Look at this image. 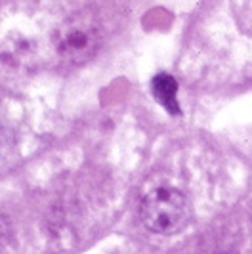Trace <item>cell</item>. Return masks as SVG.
<instances>
[{
  "instance_id": "cell-1",
  "label": "cell",
  "mask_w": 252,
  "mask_h": 254,
  "mask_svg": "<svg viewBox=\"0 0 252 254\" xmlns=\"http://www.w3.org/2000/svg\"><path fill=\"white\" fill-rule=\"evenodd\" d=\"M139 218L143 226L159 235H174L191 220V208L182 191L159 188L143 197L139 204Z\"/></svg>"
},
{
  "instance_id": "cell-2",
  "label": "cell",
  "mask_w": 252,
  "mask_h": 254,
  "mask_svg": "<svg viewBox=\"0 0 252 254\" xmlns=\"http://www.w3.org/2000/svg\"><path fill=\"white\" fill-rule=\"evenodd\" d=\"M101 44L100 29L84 19H71L60 27L54 38V46L63 62L82 65L92 60Z\"/></svg>"
},
{
  "instance_id": "cell-3",
  "label": "cell",
  "mask_w": 252,
  "mask_h": 254,
  "mask_svg": "<svg viewBox=\"0 0 252 254\" xmlns=\"http://www.w3.org/2000/svg\"><path fill=\"white\" fill-rule=\"evenodd\" d=\"M151 92L155 100L163 105L170 115H180V103H178V80L168 73H159L151 80Z\"/></svg>"
}]
</instances>
